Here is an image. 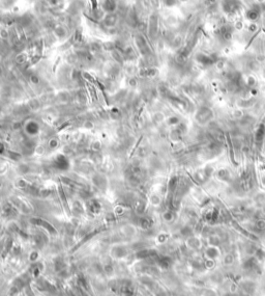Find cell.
<instances>
[{
	"label": "cell",
	"mask_w": 265,
	"mask_h": 296,
	"mask_svg": "<svg viewBox=\"0 0 265 296\" xmlns=\"http://www.w3.org/2000/svg\"><path fill=\"white\" fill-rule=\"evenodd\" d=\"M5 156L8 157V158H11V159H13V160H20V159H21V157H22V155L20 153L16 152V151H11V150L6 151Z\"/></svg>",
	"instance_id": "15"
},
{
	"label": "cell",
	"mask_w": 265,
	"mask_h": 296,
	"mask_svg": "<svg viewBox=\"0 0 265 296\" xmlns=\"http://www.w3.org/2000/svg\"><path fill=\"white\" fill-rule=\"evenodd\" d=\"M105 13H106V11L103 10L102 7L101 8H98V7L93 8V11H92V20H94L95 22L96 21H102V20L104 19V17L106 16Z\"/></svg>",
	"instance_id": "7"
},
{
	"label": "cell",
	"mask_w": 265,
	"mask_h": 296,
	"mask_svg": "<svg viewBox=\"0 0 265 296\" xmlns=\"http://www.w3.org/2000/svg\"><path fill=\"white\" fill-rule=\"evenodd\" d=\"M105 32L108 35H116L117 33H118V28H117L116 26H113V27H108V28H105Z\"/></svg>",
	"instance_id": "23"
},
{
	"label": "cell",
	"mask_w": 265,
	"mask_h": 296,
	"mask_svg": "<svg viewBox=\"0 0 265 296\" xmlns=\"http://www.w3.org/2000/svg\"><path fill=\"white\" fill-rule=\"evenodd\" d=\"M88 49H89V52L90 53H99L102 52L103 49V44H99L98 42H92L89 44V46H88Z\"/></svg>",
	"instance_id": "12"
},
{
	"label": "cell",
	"mask_w": 265,
	"mask_h": 296,
	"mask_svg": "<svg viewBox=\"0 0 265 296\" xmlns=\"http://www.w3.org/2000/svg\"><path fill=\"white\" fill-rule=\"evenodd\" d=\"M53 165L61 170H66L69 167V160L66 155L64 154H58L55 156L54 160H53Z\"/></svg>",
	"instance_id": "2"
},
{
	"label": "cell",
	"mask_w": 265,
	"mask_h": 296,
	"mask_svg": "<svg viewBox=\"0 0 265 296\" xmlns=\"http://www.w3.org/2000/svg\"><path fill=\"white\" fill-rule=\"evenodd\" d=\"M29 59H30V57H29V55L27 54V53H26L25 51H22V52H19L17 54L16 63L18 64H24L26 63H28Z\"/></svg>",
	"instance_id": "8"
},
{
	"label": "cell",
	"mask_w": 265,
	"mask_h": 296,
	"mask_svg": "<svg viewBox=\"0 0 265 296\" xmlns=\"http://www.w3.org/2000/svg\"><path fill=\"white\" fill-rule=\"evenodd\" d=\"M117 22H118V16L115 13H110L106 15L104 19L102 20V25L105 28L113 27V26H116Z\"/></svg>",
	"instance_id": "3"
},
{
	"label": "cell",
	"mask_w": 265,
	"mask_h": 296,
	"mask_svg": "<svg viewBox=\"0 0 265 296\" xmlns=\"http://www.w3.org/2000/svg\"><path fill=\"white\" fill-rule=\"evenodd\" d=\"M83 128L85 130H87V131H90V130H92L94 128V124L93 122H91V121H86V122L83 124Z\"/></svg>",
	"instance_id": "25"
},
{
	"label": "cell",
	"mask_w": 265,
	"mask_h": 296,
	"mask_svg": "<svg viewBox=\"0 0 265 296\" xmlns=\"http://www.w3.org/2000/svg\"><path fill=\"white\" fill-rule=\"evenodd\" d=\"M17 170H18V173H19L20 175H27V174H29V171H30V167H29L28 164L22 163V164L18 165Z\"/></svg>",
	"instance_id": "16"
},
{
	"label": "cell",
	"mask_w": 265,
	"mask_h": 296,
	"mask_svg": "<svg viewBox=\"0 0 265 296\" xmlns=\"http://www.w3.org/2000/svg\"><path fill=\"white\" fill-rule=\"evenodd\" d=\"M154 121H155L157 123H160L161 121H163V118H164L163 113H161V112H157V113L154 114Z\"/></svg>",
	"instance_id": "30"
},
{
	"label": "cell",
	"mask_w": 265,
	"mask_h": 296,
	"mask_svg": "<svg viewBox=\"0 0 265 296\" xmlns=\"http://www.w3.org/2000/svg\"><path fill=\"white\" fill-rule=\"evenodd\" d=\"M125 72L128 75H129L131 77H132V75H135V73H136V67L132 66V64H129L125 68Z\"/></svg>",
	"instance_id": "24"
},
{
	"label": "cell",
	"mask_w": 265,
	"mask_h": 296,
	"mask_svg": "<svg viewBox=\"0 0 265 296\" xmlns=\"http://www.w3.org/2000/svg\"><path fill=\"white\" fill-rule=\"evenodd\" d=\"M29 81H30L31 84L37 85V84H40V79L39 75H36V74H31V75L29 76Z\"/></svg>",
	"instance_id": "22"
},
{
	"label": "cell",
	"mask_w": 265,
	"mask_h": 296,
	"mask_svg": "<svg viewBox=\"0 0 265 296\" xmlns=\"http://www.w3.org/2000/svg\"><path fill=\"white\" fill-rule=\"evenodd\" d=\"M92 182L99 189L105 188L107 185V179L103 174H94L92 176Z\"/></svg>",
	"instance_id": "5"
},
{
	"label": "cell",
	"mask_w": 265,
	"mask_h": 296,
	"mask_svg": "<svg viewBox=\"0 0 265 296\" xmlns=\"http://www.w3.org/2000/svg\"><path fill=\"white\" fill-rule=\"evenodd\" d=\"M48 147H49V149H51V150L57 149V148L59 147V139L56 137H52L51 139H49V141H48Z\"/></svg>",
	"instance_id": "18"
},
{
	"label": "cell",
	"mask_w": 265,
	"mask_h": 296,
	"mask_svg": "<svg viewBox=\"0 0 265 296\" xmlns=\"http://www.w3.org/2000/svg\"><path fill=\"white\" fill-rule=\"evenodd\" d=\"M111 117H113L114 120H117V118L120 117V112L117 108H113L111 110Z\"/></svg>",
	"instance_id": "27"
},
{
	"label": "cell",
	"mask_w": 265,
	"mask_h": 296,
	"mask_svg": "<svg viewBox=\"0 0 265 296\" xmlns=\"http://www.w3.org/2000/svg\"><path fill=\"white\" fill-rule=\"evenodd\" d=\"M103 148V144L101 140H93L92 143H91V149L93 151H95V152H99V151H101Z\"/></svg>",
	"instance_id": "20"
},
{
	"label": "cell",
	"mask_w": 265,
	"mask_h": 296,
	"mask_svg": "<svg viewBox=\"0 0 265 296\" xmlns=\"http://www.w3.org/2000/svg\"><path fill=\"white\" fill-rule=\"evenodd\" d=\"M65 61L67 63V64H70V66H73V64H77L78 61H79V56L76 54L75 52H74V53H69V54L66 55Z\"/></svg>",
	"instance_id": "13"
},
{
	"label": "cell",
	"mask_w": 265,
	"mask_h": 296,
	"mask_svg": "<svg viewBox=\"0 0 265 296\" xmlns=\"http://www.w3.org/2000/svg\"><path fill=\"white\" fill-rule=\"evenodd\" d=\"M117 7H118V3L116 2V0H104L102 4V8L107 14L114 13L117 10Z\"/></svg>",
	"instance_id": "4"
},
{
	"label": "cell",
	"mask_w": 265,
	"mask_h": 296,
	"mask_svg": "<svg viewBox=\"0 0 265 296\" xmlns=\"http://www.w3.org/2000/svg\"><path fill=\"white\" fill-rule=\"evenodd\" d=\"M111 56H112V59H113L115 63L117 64H122L123 61H124V57H123V54L122 53H120L119 50H113V51H111Z\"/></svg>",
	"instance_id": "10"
},
{
	"label": "cell",
	"mask_w": 265,
	"mask_h": 296,
	"mask_svg": "<svg viewBox=\"0 0 265 296\" xmlns=\"http://www.w3.org/2000/svg\"><path fill=\"white\" fill-rule=\"evenodd\" d=\"M33 153L36 156H44V154L46 153V148L43 144H37V146L34 147Z\"/></svg>",
	"instance_id": "19"
},
{
	"label": "cell",
	"mask_w": 265,
	"mask_h": 296,
	"mask_svg": "<svg viewBox=\"0 0 265 296\" xmlns=\"http://www.w3.org/2000/svg\"><path fill=\"white\" fill-rule=\"evenodd\" d=\"M2 16V11H1V8H0V17Z\"/></svg>",
	"instance_id": "34"
},
{
	"label": "cell",
	"mask_w": 265,
	"mask_h": 296,
	"mask_svg": "<svg viewBox=\"0 0 265 296\" xmlns=\"http://www.w3.org/2000/svg\"><path fill=\"white\" fill-rule=\"evenodd\" d=\"M1 74H2V67L0 66V75H1Z\"/></svg>",
	"instance_id": "33"
},
{
	"label": "cell",
	"mask_w": 265,
	"mask_h": 296,
	"mask_svg": "<svg viewBox=\"0 0 265 296\" xmlns=\"http://www.w3.org/2000/svg\"><path fill=\"white\" fill-rule=\"evenodd\" d=\"M145 152H146V151H145L144 148H139V149L137 150V155L142 158V157L145 156Z\"/></svg>",
	"instance_id": "31"
},
{
	"label": "cell",
	"mask_w": 265,
	"mask_h": 296,
	"mask_svg": "<svg viewBox=\"0 0 265 296\" xmlns=\"http://www.w3.org/2000/svg\"><path fill=\"white\" fill-rule=\"evenodd\" d=\"M22 126L23 124L21 122H19V121H17V122H15L13 125H11V128H13V130H15V131H18V130L22 128Z\"/></svg>",
	"instance_id": "29"
},
{
	"label": "cell",
	"mask_w": 265,
	"mask_h": 296,
	"mask_svg": "<svg viewBox=\"0 0 265 296\" xmlns=\"http://www.w3.org/2000/svg\"><path fill=\"white\" fill-rule=\"evenodd\" d=\"M103 49L106 50V51H113V50L116 49V45L114 42H111V41H109V42H105L103 43Z\"/></svg>",
	"instance_id": "17"
},
{
	"label": "cell",
	"mask_w": 265,
	"mask_h": 296,
	"mask_svg": "<svg viewBox=\"0 0 265 296\" xmlns=\"http://www.w3.org/2000/svg\"><path fill=\"white\" fill-rule=\"evenodd\" d=\"M10 38V31L6 28H0V40L7 41Z\"/></svg>",
	"instance_id": "21"
},
{
	"label": "cell",
	"mask_w": 265,
	"mask_h": 296,
	"mask_svg": "<svg viewBox=\"0 0 265 296\" xmlns=\"http://www.w3.org/2000/svg\"><path fill=\"white\" fill-rule=\"evenodd\" d=\"M6 149H5V146L2 143H0V156H5V153H6Z\"/></svg>",
	"instance_id": "32"
},
{
	"label": "cell",
	"mask_w": 265,
	"mask_h": 296,
	"mask_svg": "<svg viewBox=\"0 0 265 296\" xmlns=\"http://www.w3.org/2000/svg\"><path fill=\"white\" fill-rule=\"evenodd\" d=\"M56 99L61 103H67L70 99V94L66 91H60V93H58Z\"/></svg>",
	"instance_id": "11"
},
{
	"label": "cell",
	"mask_w": 265,
	"mask_h": 296,
	"mask_svg": "<svg viewBox=\"0 0 265 296\" xmlns=\"http://www.w3.org/2000/svg\"><path fill=\"white\" fill-rule=\"evenodd\" d=\"M128 82V85H129L131 87L137 86V84H138V80H137L136 77H129Z\"/></svg>",
	"instance_id": "28"
},
{
	"label": "cell",
	"mask_w": 265,
	"mask_h": 296,
	"mask_svg": "<svg viewBox=\"0 0 265 296\" xmlns=\"http://www.w3.org/2000/svg\"><path fill=\"white\" fill-rule=\"evenodd\" d=\"M0 163H1V162H0Z\"/></svg>",
	"instance_id": "35"
},
{
	"label": "cell",
	"mask_w": 265,
	"mask_h": 296,
	"mask_svg": "<svg viewBox=\"0 0 265 296\" xmlns=\"http://www.w3.org/2000/svg\"><path fill=\"white\" fill-rule=\"evenodd\" d=\"M53 34H54V37L56 38H58V40H63L67 35V29L64 27L63 25L57 24L54 27V29H53Z\"/></svg>",
	"instance_id": "6"
},
{
	"label": "cell",
	"mask_w": 265,
	"mask_h": 296,
	"mask_svg": "<svg viewBox=\"0 0 265 296\" xmlns=\"http://www.w3.org/2000/svg\"><path fill=\"white\" fill-rule=\"evenodd\" d=\"M15 185H16V187H18V188H21V189H25V188H28L29 186V182L27 181V180H25V179H23V178H21V179H18L16 182H15Z\"/></svg>",
	"instance_id": "14"
},
{
	"label": "cell",
	"mask_w": 265,
	"mask_h": 296,
	"mask_svg": "<svg viewBox=\"0 0 265 296\" xmlns=\"http://www.w3.org/2000/svg\"><path fill=\"white\" fill-rule=\"evenodd\" d=\"M27 106L32 111L39 110V109L40 108V106H42V102H40V99H37V98H32V99H30L28 101Z\"/></svg>",
	"instance_id": "9"
},
{
	"label": "cell",
	"mask_w": 265,
	"mask_h": 296,
	"mask_svg": "<svg viewBox=\"0 0 265 296\" xmlns=\"http://www.w3.org/2000/svg\"><path fill=\"white\" fill-rule=\"evenodd\" d=\"M25 133L30 137H35L36 135H39L40 131V124L36 122L35 120H28L24 125H23Z\"/></svg>",
	"instance_id": "1"
},
{
	"label": "cell",
	"mask_w": 265,
	"mask_h": 296,
	"mask_svg": "<svg viewBox=\"0 0 265 296\" xmlns=\"http://www.w3.org/2000/svg\"><path fill=\"white\" fill-rule=\"evenodd\" d=\"M8 164L7 163H0V176H3L7 173Z\"/></svg>",
	"instance_id": "26"
}]
</instances>
